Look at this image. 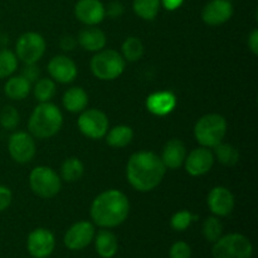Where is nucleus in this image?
I'll return each instance as SVG.
<instances>
[{
  "instance_id": "1",
  "label": "nucleus",
  "mask_w": 258,
  "mask_h": 258,
  "mask_svg": "<svg viewBox=\"0 0 258 258\" xmlns=\"http://www.w3.org/2000/svg\"><path fill=\"white\" fill-rule=\"evenodd\" d=\"M166 173L160 156L153 151H139L131 155L126 165V176L130 185L138 191L155 189Z\"/></svg>"
},
{
  "instance_id": "2",
  "label": "nucleus",
  "mask_w": 258,
  "mask_h": 258,
  "mask_svg": "<svg viewBox=\"0 0 258 258\" xmlns=\"http://www.w3.org/2000/svg\"><path fill=\"white\" fill-rule=\"evenodd\" d=\"M130 202L120 190L110 189L95 198L91 206V218L101 228H115L127 219Z\"/></svg>"
},
{
  "instance_id": "3",
  "label": "nucleus",
  "mask_w": 258,
  "mask_h": 258,
  "mask_svg": "<svg viewBox=\"0 0 258 258\" xmlns=\"http://www.w3.org/2000/svg\"><path fill=\"white\" fill-rule=\"evenodd\" d=\"M62 125V112L50 102H40L33 110L28 122L30 134L38 139L52 138L60 130Z\"/></svg>"
},
{
  "instance_id": "4",
  "label": "nucleus",
  "mask_w": 258,
  "mask_h": 258,
  "mask_svg": "<svg viewBox=\"0 0 258 258\" xmlns=\"http://www.w3.org/2000/svg\"><path fill=\"white\" fill-rule=\"evenodd\" d=\"M227 134V121L218 113H208L197 121L194 126L196 140L204 148H212L222 143Z\"/></svg>"
},
{
  "instance_id": "5",
  "label": "nucleus",
  "mask_w": 258,
  "mask_h": 258,
  "mask_svg": "<svg viewBox=\"0 0 258 258\" xmlns=\"http://www.w3.org/2000/svg\"><path fill=\"white\" fill-rule=\"evenodd\" d=\"M91 71L98 80L113 81L125 71V59L116 50L102 49L91 59Z\"/></svg>"
},
{
  "instance_id": "6",
  "label": "nucleus",
  "mask_w": 258,
  "mask_h": 258,
  "mask_svg": "<svg viewBox=\"0 0 258 258\" xmlns=\"http://www.w3.org/2000/svg\"><path fill=\"white\" fill-rule=\"evenodd\" d=\"M212 254L213 258H252L253 246L243 234L229 233L214 242Z\"/></svg>"
},
{
  "instance_id": "7",
  "label": "nucleus",
  "mask_w": 258,
  "mask_h": 258,
  "mask_svg": "<svg viewBox=\"0 0 258 258\" xmlns=\"http://www.w3.org/2000/svg\"><path fill=\"white\" fill-rule=\"evenodd\" d=\"M30 189L35 196L50 199L59 193L62 184L58 174L48 166H37L29 175Z\"/></svg>"
},
{
  "instance_id": "8",
  "label": "nucleus",
  "mask_w": 258,
  "mask_h": 258,
  "mask_svg": "<svg viewBox=\"0 0 258 258\" xmlns=\"http://www.w3.org/2000/svg\"><path fill=\"white\" fill-rule=\"evenodd\" d=\"M45 40L40 34L35 32L24 33L18 39L15 45L17 57L25 64L37 63L44 55Z\"/></svg>"
},
{
  "instance_id": "9",
  "label": "nucleus",
  "mask_w": 258,
  "mask_h": 258,
  "mask_svg": "<svg viewBox=\"0 0 258 258\" xmlns=\"http://www.w3.org/2000/svg\"><path fill=\"white\" fill-rule=\"evenodd\" d=\"M77 125L81 133L92 140L105 138L108 131V118L102 111L91 108L83 110L78 117Z\"/></svg>"
},
{
  "instance_id": "10",
  "label": "nucleus",
  "mask_w": 258,
  "mask_h": 258,
  "mask_svg": "<svg viewBox=\"0 0 258 258\" xmlns=\"http://www.w3.org/2000/svg\"><path fill=\"white\" fill-rule=\"evenodd\" d=\"M96 234L95 226L91 222L81 221L70 227L64 234V246L71 251H81L91 244Z\"/></svg>"
},
{
  "instance_id": "11",
  "label": "nucleus",
  "mask_w": 258,
  "mask_h": 258,
  "mask_svg": "<svg viewBox=\"0 0 258 258\" xmlns=\"http://www.w3.org/2000/svg\"><path fill=\"white\" fill-rule=\"evenodd\" d=\"M8 150L14 161L19 164L29 163L35 155V143L32 135L18 131L13 134L8 143Z\"/></svg>"
},
{
  "instance_id": "12",
  "label": "nucleus",
  "mask_w": 258,
  "mask_h": 258,
  "mask_svg": "<svg viewBox=\"0 0 258 258\" xmlns=\"http://www.w3.org/2000/svg\"><path fill=\"white\" fill-rule=\"evenodd\" d=\"M55 248L54 234L47 228H37L32 231L27 239V249L34 258H47Z\"/></svg>"
},
{
  "instance_id": "13",
  "label": "nucleus",
  "mask_w": 258,
  "mask_h": 258,
  "mask_svg": "<svg viewBox=\"0 0 258 258\" xmlns=\"http://www.w3.org/2000/svg\"><path fill=\"white\" fill-rule=\"evenodd\" d=\"M214 155L213 151L209 150L208 148L194 149L189 153V155L185 158V170L189 175L191 176H201L208 173L214 164Z\"/></svg>"
},
{
  "instance_id": "14",
  "label": "nucleus",
  "mask_w": 258,
  "mask_h": 258,
  "mask_svg": "<svg viewBox=\"0 0 258 258\" xmlns=\"http://www.w3.org/2000/svg\"><path fill=\"white\" fill-rule=\"evenodd\" d=\"M233 15V5L229 0H211L202 10V19L206 24L217 27L228 22Z\"/></svg>"
},
{
  "instance_id": "15",
  "label": "nucleus",
  "mask_w": 258,
  "mask_h": 258,
  "mask_svg": "<svg viewBox=\"0 0 258 258\" xmlns=\"http://www.w3.org/2000/svg\"><path fill=\"white\" fill-rule=\"evenodd\" d=\"M207 203L212 213L217 217H227L234 209V197L229 189L216 186L209 191Z\"/></svg>"
},
{
  "instance_id": "16",
  "label": "nucleus",
  "mask_w": 258,
  "mask_h": 258,
  "mask_svg": "<svg viewBox=\"0 0 258 258\" xmlns=\"http://www.w3.org/2000/svg\"><path fill=\"white\" fill-rule=\"evenodd\" d=\"M75 15L86 25H97L105 19V5L100 0H78L75 7Z\"/></svg>"
},
{
  "instance_id": "17",
  "label": "nucleus",
  "mask_w": 258,
  "mask_h": 258,
  "mask_svg": "<svg viewBox=\"0 0 258 258\" xmlns=\"http://www.w3.org/2000/svg\"><path fill=\"white\" fill-rule=\"evenodd\" d=\"M50 77L59 83H71L77 77V66L67 55H55L48 63Z\"/></svg>"
},
{
  "instance_id": "18",
  "label": "nucleus",
  "mask_w": 258,
  "mask_h": 258,
  "mask_svg": "<svg viewBox=\"0 0 258 258\" xmlns=\"http://www.w3.org/2000/svg\"><path fill=\"white\" fill-rule=\"evenodd\" d=\"M186 158V148L179 139H171L165 144L161 154V161L166 169L175 170L184 164Z\"/></svg>"
},
{
  "instance_id": "19",
  "label": "nucleus",
  "mask_w": 258,
  "mask_h": 258,
  "mask_svg": "<svg viewBox=\"0 0 258 258\" xmlns=\"http://www.w3.org/2000/svg\"><path fill=\"white\" fill-rule=\"evenodd\" d=\"M176 106V97L170 91L151 93L146 100V108L153 115L165 116L169 115Z\"/></svg>"
},
{
  "instance_id": "20",
  "label": "nucleus",
  "mask_w": 258,
  "mask_h": 258,
  "mask_svg": "<svg viewBox=\"0 0 258 258\" xmlns=\"http://www.w3.org/2000/svg\"><path fill=\"white\" fill-rule=\"evenodd\" d=\"M77 40L78 44L88 52H100L105 48L107 42L105 33L95 25H88L87 28L81 30Z\"/></svg>"
},
{
  "instance_id": "21",
  "label": "nucleus",
  "mask_w": 258,
  "mask_h": 258,
  "mask_svg": "<svg viewBox=\"0 0 258 258\" xmlns=\"http://www.w3.org/2000/svg\"><path fill=\"white\" fill-rule=\"evenodd\" d=\"M95 248L97 254L101 258H112L116 256L118 251L117 237L111 231L101 229L97 234H95Z\"/></svg>"
},
{
  "instance_id": "22",
  "label": "nucleus",
  "mask_w": 258,
  "mask_h": 258,
  "mask_svg": "<svg viewBox=\"0 0 258 258\" xmlns=\"http://www.w3.org/2000/svg\"><path fill=\"white\" fill-rule=\"evenodd\" d=\"M88 103V95L83 88L72 87L63 95V106L67 111L73 113L82 112Z\"/></svg>"
},
{
  "instance_id": "23",
  "label": "nucleus",
  "mask_w": 258,
  "mask_h": 258,
  "mask_svg": "<svg viewBox=\"0 0 258 258\" xmlns=\"http://www.w3.org/2000/svg\"><path fill=\"white\" fill-rule=\"evenodd\" d=\"M30 88H32V83L27 78L23 76H14L7 81L4 86V92L12 100L20 101L24 100L29 95Z\"/></svg>"
},
{
  "instance_id": "24",
  "label": "nucleus",
  "mask_w": 258,
  "mask_h": 258,
  "mask_svg": "<svg viewBox=\"0 0 258 258\" xmlns=\"http://www.w3.org/2000/svg\"><path fill=\"white\" fill-rule=\"evenodd\" d=\"M134 131L133 128L126 125H118L111 128L106 134V141L111 148L122 149L127 146L133 141Z\"/></svg>"
},
{
  "instance_id": "25",
  "label": "nucleus",
  "mask_w": 258,
  "mask_h": 258,
  "mask_svg": "<svg viewBox=\"0 0 258 258\" xmlns=\"http://www.w3.org/2000/svg\"><path fill=\"white\" fill-rule=\"evenodd\" d=\"M214 159L226 166H234L239 160V153L237 148L231 144L219 143L213 148Z\"/></svg>"
},
{
  "instance_id": "26",
  "label": "nucleus",
  "mask_w": 258,
  "mask_h": 258,
  "mask_svg": "<svg viewBox=\"0 0 258 258\" xmlns=\"http://www.w3.org/2000/svg\"><path fill=\"white\" fill-rule=\"evenodd\" d=\"M160 0H134L133 8L138 17L144 20H153L160 10Z\"/></svg>"
},
{
  "instance_id": "27",
  "label": "nucleus",
  "mask_w": 258,
  "mask_h": 258,
  "mask_svg": "<svg viewBox=\"0 0 258 258\" xmlns=\"http://www.w3.org/2000/svg\"><path fill=\"white\" fill-rule=\"evenodd\" d=\"M83 173H85V166H83L82 161L77 158H68L67 160H64V163L62 164V168H60L62 178L70 183L80 180Z\"/></svg>"
},
{
  "instance_id": "28",
  "label": "nucleus",
  "mask_w": 258,
  "mask_h": 258,
  "mask_svg": "<svg viewBox=\"0 0 258 258\" xmlns=\"http://www.w3.org/2000/svg\"><path fill=\"white\" fill-rule=\"evenodd\" d=\"M122 57L127 62H136L144 54V44L139 38L130 37L122 43Z\"/></svg>"
},
{
  "instance_id": "29",
  "label": "nucleus",
  "mask_w": 258,
  "mask_h": 258,
  "mask_svg": "<svg viewBox=\"0 0 258 258\" xmlns=\"http://www.w3.org/2000/svg\"><path fill=\"white\" fill-rule=\"evenodd\" d=\"M55 95V83L49 78L35 81L34 96L39 102H49Z\"/></svg>"
},
{
  "instance_id": "30",
  "label": "nucleus",
  "mask_w": 258,
  "mask_h": 258,
  "mask_svg": "<svg viewBox=\"0 0 258 258\" xmlns=\"http://www.w3.org/2000/svg\"><path fill=\"white\" fill-rule=\"evenodd\" d=\"M18 68V57L9 49H0V78L12 76Z\"/></svg>"
},
{
  "instance_id": "31",
  "label": "nucleus",
  "mask_w": 258,
  "mask_h": 258,
  "mask_svg": "<svg viewBox=\"0 0 258 258\" xmlns=\"http://www.w3.org/2000/svg\"><path fill=\"white\" fill-rule=\"evenodd\" d=\"M203 236L208 242L214 243L223 236V224L218 217H208L203 224Z\"/></svg>"
},
{
  "instance_id": "32",
  "label": "nucleus",
  "mask_w": 258,
  "mask_h": 258,
  "mask_svg": "<svg viewBox=\"0 0 258 258\" xmlns=\"http://www.w3.org/2000/svg\"><path fill=\"white\" fill-rule=\"evenodd\" d=\"M198 217L191 214L190 212L188 211H180L176 212L170 219V226L174 231L178 232H183L185 231L188 227H190V224L193 223L194 221H197Z\"/></svg>"
},
{
  "instance_id": "33",
  "label": "nucleus",
  "mask_w": 258,
  "mask_h": 258,
  "mask_svg": "<svg viewBox=\"0 0 258 258\" xmlns=\"http://www.w3.org/2000/svg\"><path fill=\"white\" fill-rule=\"evenodd\" d=\"M19 112L13 106H5L0 112V125L5 130H14L19 125Z\"/></svg>"
},
{
  "instance_id": "34",
  "label": "nucleus",
  "mask_w": 258,
  "mask_h": 258,
  "mask_svg": "<svg viewBox=\"0 0 258 258\" xmlns=\"http://www.w3.org/2000/svg\"><path fill=\"white\" fill-rule=\"evenodd\" d=\"M169 257L170 258H190L191 248L186 242L178 241L170 247L169 251Z\"/></svg>"
},
{
  "instance_id": "35",
  "label": "nucleus",
  "mask_w": 258,
  "mask_h": 258,
  "mask_svg": "<svg viewBox=\"0 0 258 258\" xmlns=\"http://www.w3.org/2000/svg\"><path fill=\"white\" fill-rule=\"evenodd\" d=\"M13 201V194L8 186L0 185V213L7 211Z\"/></svg>"
},
{
  "instance_id": "36",
  "label": "nucleus",
  "mask_w": 258,
  "mask_h": 258,
  "mask_svg": "<svg viewBox=\"0 0 258 258\" xmlns=\"http://www.w3.org/2000/svg\"><path fill=\"white\" fill-rule=\"evenodd\" d=\"M39 73H40L39 68L35 66V63H33V64H25L24 70H23V72H22V76L24 78H27V80L32 83V82H35V81L38 80V77H39Z\"/></svg>"
},
{
  "instance_id": "37",
  "label": "nucleus",
  "mask_w": 258,
  "mask_h": 258,
  "mask_svg": "<svg viewBox=\"0 0 258 258\" xmlns=\"http://www.w3.org/2000/svg\"><path fill=\"white\" fill-rule=\"evenodd\" d=\"M106 15L110 18H118L123 14V5L118 2H112L105 8Z\"/></svg>"
},
{
  "instance_id": "38",
  "label": "nucleus",
  "mask_w": 258,
  "mask_h": 258,
  "mask_svg": "<svg viewBox=\"0 0 258 258\" xmlns=\"http://www.w3.org/2000/svg\"><path fill=\"white\" fill-rule=\"evenodd\" d=\"M76 44H77V40L75 39V37L72 35H64V37L60 38L59 45L63 50H73L75 49Z\"/></svg>"
},
{
  "instance_id": "39",
  "label": "nucleus",
  "mask_w": 258,
  "mask_h": 258,
  "mask_svg": "<svg viewBox=\"0 0 258 258\" xmlns=\"http://www.w3.org/2000/svg\"><path fill=\"white\" fill-rule=\"evenodd\" d=\"M248 47L254 55L258 54V30L253 29L248 37Z\"/></svg>"
},
{
  "instance_id": "40",
  "label": "nucleus",
  "mask_w": 258,
  "mask_h": 258,
  "mask_svg": "<svg viewBox=\"0 0 258 258\" xmlns=\"http://www.w3.org/2000/svg\"><path fill=\"white\" fill-rule=\"evenodd\" d=\"M160 2L166 10H170V12H173V10H176L178 8L181 7V4L184 3V0H160Z\"/></svg>"
},
{
  "instance_id": "41",
  "label": "nucleus",
  "mask_w": 258,
  "mask_h": 258,
  "mask_svg": "<svg viewBox=\"0 0 258 258\" xmlns=\"http://www.w3.org/2000/svg\"><path fill=\"white\" fill-rule=\"evenodd\" d=\"M47 258H48V257H47Z\"/></svg>"
}]
</instances>
